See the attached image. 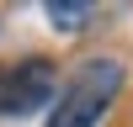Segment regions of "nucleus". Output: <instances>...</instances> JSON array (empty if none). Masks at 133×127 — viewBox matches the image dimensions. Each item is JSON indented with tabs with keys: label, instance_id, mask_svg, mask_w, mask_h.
<instances>
[{
	"label": "nucleus",
	"instance_id": "obj_1",
	"mask_svg": "<svg viewBox=\"0 0 133 127\" xmlns=\"http://www.w3.org/2000/svg\"><path fill=\"white\" fill-rule=\"evenodd\" d=\"M117 90H123V64L117 58H85L69 74L59 106L48 111V127H96Z\"/></svg>",
	"mask_w": 133,
	"mask_h": 127
},
{
	"label": "nucleus",
	"instance_id": "obj_2",
	"mask_svg": "<svg viewBox=\"0 0 133 127\" xmlns=\"http://www.w3.org/2000/svg\"><path fill=\"white\" fill-rule=\"evenodd\" d=\"M53 85H59V69L48 58H21L11 69H0V116H27L37 106H48Z\"/></svg>",
	"mask_w": 133,
	"mask_h": 127
},
{
	"label": "nucleus",
	"instance_id": "obj_3",
	"mask_svg": "<svg viewBox=\"0 0 133 127\" xmlns=\"http://www.w3.org/2000/svg\"><path fill=\"white\" fill-rule=\"evenodd\" d=\"M48 21L59 32H80L85 21H91V5H80V0H75V5H64V0H48Z\"/></svg>",
	"mask_w": 133,
	"mask_h": 127
}]
</instances>
